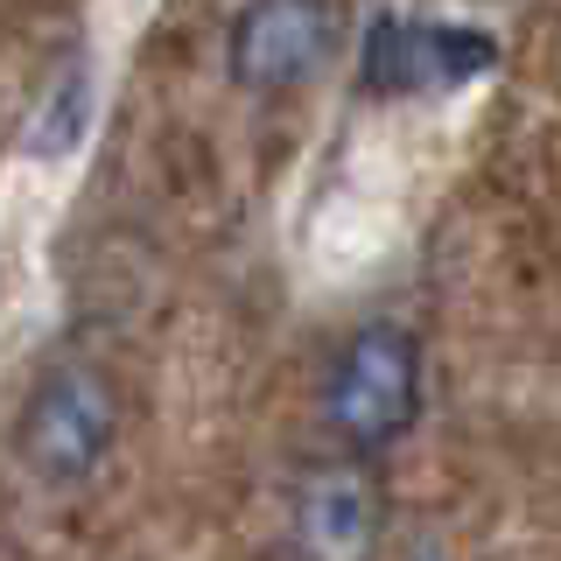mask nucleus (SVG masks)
Segmentation results:
<instances>
[{
	"label": "nucleus",
	"mask_w": 561,
	"mask_h": 561,
	"mask_svg": "<svg viewBox=\"0 0 561 561\" xmlns=\"http://www.w3.org/2000/svg\"><path fill=\"white\" fill-rule=\"evenodd\" d=\"M421 400H428V358H421V337L408 323H393V316H379V323H358L337 351H330L316 408H323V435L344 456L379 463L393 443L414 435Z\"/></svg>",
	"instance_id": "nucleus-1"
},
{
	"label": "nucleus",
	"mask_w": 561,
	"mask_h": 561,
	"mask_svg": "<svg viewBox=\"0 0 561 561\" xmlns=\"http://www.w3.org/2000/svg\"><path fill=\"white\" fill-rule=\"evenodd\" d=\"M119 421H127V408H119V386L105 365L49 358L14 414V456L43 491H78L119 449Z\"/></svg>",
	"instance_id": "nucleus-2"
},
{
	"label": "nucleus",
	"mask_w": 561,
	"mask_h": 561,
	"mask_svg": "<svg viewBox=\"0 0 561 561\" xmlns=\"http://www.w3.org/2000/svg\"><path fill=\"white\" fill-rule=\"evenodd\" d=\"M344 14L337 0H239V14L225 22V70L239 92L280 99L337 57Z\"/></svg>",
	"instance_id": "nucleus-3"
},
{
	"label": "nucleus",
	"mask_w": 561,
	"mask_h": 561,
	"mask_svg": "<svg viewBox=\"0 0 561 561\" xmlns=\"http://www.w3.org/2000/svg\"><path fill=\"white\" fill-rule=\"evenodd\" d=\"M386 540V491L365 456H316L288 484V548L295 561H373Z\"/></svg>",
	"instance_id": "nucleus-4"
},
{
	"label": "nucleus",
	"mask_w": 561,
	"mask_h": 561,
	"mask_svg": "<svg viewBox=\"0 0 561 561\" xmlns=\"http://www.w3.org/2000/svg\"><path fill=\"white\" fill-rule=\"evenodd\" d=\"M499 57V43L478 28L414 22V14H379L365 28V92H428L443 78H478Z\"/></svg>",
	"instance_id": "nucleus-5"
}]
</instances>
